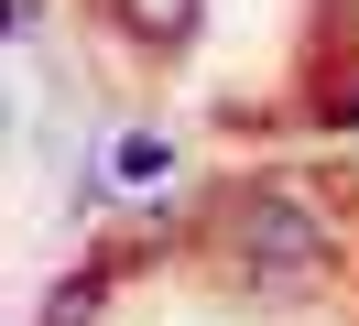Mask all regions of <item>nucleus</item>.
Returning <instances> with one entry per match:
<instances>
[{"label":"nucleus","mask_w":359,"mask_h":326,"mask_svg":"<svg viewBox=\"0 0 359 326\" xmlns=\"http://www.w3.org/2000/svg\"><path fill=\"white\" fill-rule=\"evenodd\" d=\"M229 250H240L262 283H305L316 261H327V217H316L294 185H262V196H240V217H229Z\"/></svg>","instance_id":"1"},{"label":"nucleus","mask_w":359,"mask_h":326,"mask_svg":"<svg viewBox=\"0 0 359 326\" xmlns=\"http://www.w3.org/2000/svg\"><path fill=\"white\" fill-rule=\"evenodd\" d=\"M120 22H131L142 43H185L196 33V0H120Z\"/></svg>","instance_id":"2"}]
</instances>
